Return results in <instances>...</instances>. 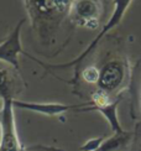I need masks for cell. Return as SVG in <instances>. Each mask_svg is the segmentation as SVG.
<instances>
[{
	"instance_id": "5b68a950",
	"label": "cell",
	"mask_w": 141,
	"mask_h": 151,
	"mask_svg": "<svg viewBox=\"0 0 141 151\" xmlns=\"http://www.w3.org/2000/svg\"><path fill=\"white\" fill-rule=\"evenodd\" d=\"M103 5L99 1H70L68 16L73 24L94 30L99 26Z\"/></svg>"
},
{
	"instance_id": "277c9868",
	"label": "cell",
	"mask_w": 141,
	"mask_h": 151,
	"mask_svg": "<svg viewBox=\"0 0 141 151\" xmlns=\"http://www.w3.org/2000/svg\"><path fill=\"white\" fill-rule=\"evenodd\" d=\"M0 151H27L19 139L11 99H4L0 109Z\"/></svg>"
},
{
	"instance_id": "9a60e30c",
	"label": "cell",
	"mask_w": 141,
	"mask_h": 151,
	"mask_svg": "<svg viewBox=\"0 0 141 151\" xmlns=\"http://www.w3.org/2000/svg\"><path fill=\"white\" fill-rule=\"evenodd\" d=\"M43 151H62V150H56V149H47V150H43Z\"/></svg>"
},
{
	"instance_id": "5bb4252c",
	"label": "cell",
	"mask_w": 141,
	"mask_h": 151,
	"mask_svg": "<svg viewBox=\"0 0 141 151\" xmlns=\"http://www.w3.org/2000/svg\"><path fill=\"white\" fill-rule=\"evenodd\" d=\"M105 137H95V139H89L86 141V144L81 147V151H97L99 146L101 145V142L104 141Z\"/></svg>"
},
{
	"instance_id": "6da1fadb",
	"label": "cell",
	"mask_w": 141,
	"mask_h": 151,
	"mask_svg": "<svg viewBox=\"0 0 141 151\" xmlns=\"http://www.w3.org/2000/svg\"><path fill=\"white\" fill-rule=\"evenodd\" d=\"M25 6L40 37L47 40L68 15L70 1H25Z\"/></svg>"
},
{
	"instance_id": "ba28073f",
	"label": "cell",
	"mask_w": 141,
	"mask_h": 151,
	"mask_svg": "<svg viewBox=\"0 0 141 151\" xmlns=\"http://www.w3.org/2000/svg\"><path fill=\"white\" fill-rule=\"evenodd\" d=\"M20 92H22L20 71L5 62H0V99L15 100Z\"/></svg>"
},
{
	"instance_id": "9c48e42d",
	"label": "cell",
	"mask_w": 141,
	"mask_h": 151,
	"mask_svg": "<svg viewBox=\"0 0 141 151\" xmlns=\"http://www.w3.org/2000/svg\"><path fill=\"white\" fill-rule=\"evenodd\" d=\"M131 115L141 122V61L137 62L130 77Z\"/></svg>"
},
{
	"instance_id": "4fadbf2b",
	"label": "cell",
	"mask_w": 141,
	"mask_h": 151,
	"mask_svg": "<svg viewBox=\"0 0 141 151\" xmlns=\"http://www.w3.org/2000/svg\"><path fill=\"white\" fill-rule=\"evenodd\" d=\"M126 150L141 151V122H139V124L136 125V130H135V133H132L131 142Z\"/></svg>"
},
{
	"instance_id": "3957f363",
	"label": "cell",
	"mask_w": 141,
	"mask_h": 151,
	"mask_svg": "<svg viewBox=\"0 0 141 151\" xmlns=\"http://www.w3.org/2000/svg\"><path fill=\"white\" fill-rule=\"evenodd\" d=\"M131 6V1H117V3H114V11H113V14L110 16V19L108 20V22L104 25V27L101 29V31L97 35V37L91 42V45H89L84 51H83L78 57L74 58L73 61H70L68 62V63H63V65H46V63H42L41 61H38L37 58H35L34 56H31L29 53H25V56H27L29 58H32L35 60L38 65H41L42 67H45L46 70H65V68H69V67H74L76 68V71H74V77H73V82H77L78 81V78L81 77V71H79V67L83 63V61L86 60L87 56H89V53H92L95 48H97L98 46V43L103 40V37L109 32L110 30H113L117 25L123 20V17L125 15V12L126 10L129 9Z\"/></svg>"
},
{
	"instance_id": "8fae6325",
	"label": "cell",
	"mask_w": 141,
	"mask_h": 151,
	"mask_svg": "<svg viewBox=\"0 0 141 151\" xmlns=\"http://www.w3.org/2000/svg\"><path fill=\"white\" fill-rule=\"evenodd\" d=\"M132 139V133L124 131V133L113 134L108 139H104L101 145L97 151H123L130 145Z\"/></svg>"
},
{
	"instance_id": "30bf717a",
	"label": "cell",
	"mask_w": 141,
	"mask_h": 151,
	"mask_svg": "<svg viewBox=\"0 0 141 151\" xmlns=\"http://www.w3.org/2000/svg\"><path fill=\"white\" fill-rule=\"evenodd\" d=\"M120 99H121V97L113 98L99 106L93 105L94 110L99 111L100 114L106 119V122L109 123V125H110V128L113 130V134H119V133H124L125 131L123 129V127L120 125L119 116H118V104L120 103Z\"/></svg>"
},
{
	"instance_id": "8992f818",
	"label": "cell",
	"mask_w": 141,
	"mask_h": 151,
	"mask_svg": "<svg viewBox=\"0 0 141 151\" xmlns=\"http://www.w3.org/2000/svg\"><path fill=\"white\" fill-rule=\"evenodd\" d=\"M14 108H21L24 110L34 111L37 114H43L47 116H56L61 115L63 113L69 110H77V111H87L93 105L89 100L87 103L81 104H61V103H38V102H21V100H12Z\"/></svg>"
},
{
	"instance_id": "7c38bea8",
	"label": "cell",
	"mask_w": 141,
	"mask_h": 151,
	"mask_svg": "<svg viewBox=\"0 0 141 151\" xmlns=\"http://www.w3.org/2000/svg\"><path fill=\"white\" fill-rule=\"evenodd\" d=\"M81 78L84 82H87V83L97 86L98 79H99V68L94 66L86 67L84 70L81 71Z\"/></svg>"
},
{
	"instance_id": "52a82bcc",
	"label": "cell",
	"mask_w": 141,
	"mask_h": 151,
	"mask_svg": "<svg viewBox=\"0 0 141 151\" xmlns=\"http://www.w3.org/2000/svg\"><path fill=\"white\" fill-rule=\"evenodd\" d=\"M25 24V19L20 20L11 31V34L0 43V62H5L17 71H20L19 55H25L21 43V29Z\"/></svg>"
},
{
	"instance_id": "7a4b0ae2",
	"label": "cell",
	"mask_w": 141,
	"mask_h": 151,
	"mask_svg": "<svg viewBox=\"0 0 141 151\" xmlns=\"http://www.w3.org/2000/svg\"><path fill=\"white\" fill-rule=\"evenodd\" d=\"M130 67L126 58L121 56H113L104 61L99 68V79L97 88L99 92L105 93L112 98L121 97L127 84H130Z\"/></svg>"
}]
</instances>
